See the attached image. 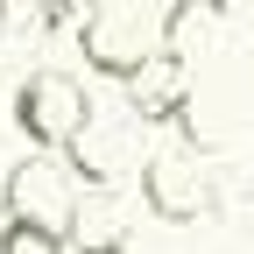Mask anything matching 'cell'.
I'll use <instances>...</instances> for the list:
<instances>
[{
    "instance_id": "cell-1",
    "label": "cell",
    "mask_w": 254,
    "mask_h": 254,
    "mask_svg": "<svg viewBox=\"0 0 254 254\" xmlns=\"http://www.w3.org/2000/svg\"><path fill=\"white\" fill-rule=\"evenodd\" d=\"M78 50H85V64H92L99 78L127 85L155 50H163V21H148L141 0H106V7H85V21H78Z\"/></svg>"
},
{
    "instance_id": "cell-2",
    "label": "cell",
    "mask_w": 254,
    "mask_h": 254,
    "mask_svg": "<svg viewBox=\"0 0 254 254\" xmlns=\"http://www.w3.org/2000/svg\"><path fill=\"white\" fill-rule=\"evenodd\" d=\"M141 205L155 226H198L212 212V170H205V148L198 141H170L141 155Z\"/></svg>"
},
{
    "instance_id": "cell-3",
    "label": "cell",
    "mask_w": 254,
    "mask_h": 254,
    "mask_svg": "<svg viewBox=\"0 0 254 254\" xmlns=\"http://www.w3.org/2000/svg\"><path fill=\"white\" fill-rule=\"evenodd\" d=\"M85 113H92L85 78L57 71V64H43V71H28V78L14 85V134H21L28 148H64V141L78 134Z\"/></svg>"
},
{
    "instance_id": "cell-4",
    "label": "cell",
    "mask_w": 254,
    "mask_h": 254,
    "mask_svg": "<svg viewBox=\"0 0 254 254\" xmlns=\"http://www.w3.org/2000/svg\"><path fill=\"white\" fill-rule=\"evenodd\" d=\"M134 148H141V120L134 113H106L99 99H92V113L78 120V134L64 141V163H71V177L85 190H113L127 170H141Z\"/></svg>"
},
{
    "instance_id": "cell-5",
    "label": "cell",
    "mask_w": 254,
    "mask_h": 254,
    "mask_svg": "<svg viewBox=\"0 0 254 254\" xmlns=\"http://www.w3.org/2000/svg\"><path fill=\"white\" fill-rule=\"evenodd\" d=\"M7 212H21V219H43V226H57V233H71V219H78V177H71V163H64L57 148H28L21 163L7 170Z\"/></svg>"
},
{
    "instance_id": "cell-6",
    "label": "cell",
    "mask_w": 254,
    "mask_h": 254,
    "mask_svg": "<svg viewBox=\"0 0 254 254\" xmlns=\"http://www.w3.org/2000/svg\"><path fill=\"white\" fill-rule=\"evenodd\" d=\"M127 113L141 127H184V113H190V64L177 50H155L127 78Z\"/></svg>"
},
{
    "instance_id": "cell-7",
    "label": "cell",
    "mask_w": 254,
    "mask_h": 254,
    "mask_svg": "<svg viewBox=\"0 0 254 254\" xmlns=\"http://www.w3.org/2000/svg\"><path fill=\"white\" fill-rule=\"evenodd\" d=\"M219 36H226V0H170L163 14V50H177L184 64L205 57Z\"/></svg>"
},
{
    "instance_id": "cell-8",
    "label": "cell",
    "mask_w": 254,
    "mask_h": 254,
    "mask_svg": "<svg viewBox=\"0 0 254 254\" xmlns=\"http://www.w3.org/2000/svg\"><path fill=\"white\" fill-rule=\"evenodd\" d=\"M71 247L78 254H127V212H120L113 190H85V198H78Z\"/></svg>"
},
{
    "instance_id": "cell-9",
    "label": "cell",
    "mask_w": 254,
    "mask_h": 254,
    "mask_svg": "<svg viewBox=\"0 0 254 254\" xmlns=\"http://www.w3.org/2000/svg\"><path fill=\"white\" fill-rule=\"evenodd\" d=\"M64 240L71 233L43 226V219H21V212H7V226H0V254H64Z\"/></svg>"
},
{
    "instance_id": "cell-10",
    "label": "cell",
    "mask_w": 254,
    "mask_h": 254,
    "mask_svg": "<svg viewBox=\"0 0 254 254\" xmlns=\"http://www.w3.org/2000/svg\"><path fill=\"white\" fill-rule=\"evenodd\" d=\"M36 28H43V36L71 28V0H36Z\"/></svg>"
},
{
    "instance_id": "cell-11",
    "label": "cell",
    "mask_w": 254,
    "mask_h": 254,
    "mask_svg": "<svg viewBox=\"0 0 254 254\" xmlns=\"http://www.w3.org/2000/svg\"><path fill=\"white\" fill-rule=\"evenodd\" d=\"M85 7H106V0H85Z\"/></svg>"
}]
</instances>
